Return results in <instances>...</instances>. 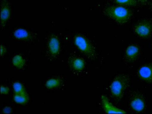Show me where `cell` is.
<instances>
[{
    "label": "cell",
    "instance_id": "6da1fadb",
    "mask_svg": "<svg viewBox=\"0 0 152 114\" xmlns=\"http://www.w3.org/2000/svg\"><path fill=\"white\" fill-rule=\"evenodd\" d=\"M104 13L109 17L121 24L127 22L132 15V12L129 9L119 5L108 7L104 10Z\"/></svg>",
    "mask_w": 152,
    "mask_h": 114
},
{
    "label": "cell",
    "instance_id": "7a4b0ae2",
    "mask_svg": "<svg viewBox=\"0 0 152 114\" xmlns=\"http://www.w3.org/2000/svg\"><path fill=\"white\" fill-rule=\"evenodd\" d=\"M129 83L128 76L120 75L116 76L111 83L110 88L113 98L118 101L122 98Z\"/></svg>",
    "mask_w": 152,
    "mask_h": 114
},
{
    "label": "cell",
    "instance_id": "3957f363",
    "mask_svg": "<svg viewBox=\"0 0 152 114\" xmlns=\"http://www.w3.org/2000/svg\"><path fill=\"white\" fill-rule=\"evenodd\" d=\"M75 44L78 49L88 58L94 59L96 55L94 48L86 38L80 35L76 36L74 38Z\"/></svg>",
    "mask_w": 152,
    "mask_h": 114
},
{
    "label": "cell",
    "instance_id": "277c9868",
    "mask_svg": "<svg viewBox=\"0 0 152 114\" xmlns=\"http://www.w3.org/2000/svg\"><path fill=\"white\" fill-rule=\"evenodd\" d=\"M134 31L139 36L143 38L150 36L152 32V24L148 20L138 23L134 27Z\"/></svg>",
    "mask_w": 152,
    "mask_h": 114
},
{
    "label": "cell",
    "instance_id": "5b68a950",
    "mask_svg": "<svg viewBox=\"0 0 152 114\" xmlns=\"http://www.w3.org/2000/svg\"><path fill=\"white\" fill-rule=\"evenodd\" d=\"M101 102L103 108L107 113H126L124 110L118 108L112 104L107 97L103 95L101 97Z\"/></svg>",
    "mask_w": 152,
    "mask_h": 114
},
{
    "label": "cell",
    "instance_id": "8992f818",
    "mask_svg": "<svg viewBox=\"0 0 152 114\" xmlns=\"http://www.w3.org/2000/svg\"><path fill=\"white\" fill-rule=\"evenodd\" d=\"M138 74L143 80L148 82H152V64L143 66L139 69Z\"/></svg>",
    "mask_w": 152,
    "mask_h": 114
},
{
    "label": "cell",
    "instance_id": "52a82bcc",
    "mask_svg": "<svg viewBox=\"0 0 152 114\" xmlns=\"http://www.w3.org/2000/svg\"><path fill=\"white\" fill-rule=\"evenodd\" d=\"M139 52V48L134 45H131L126 48L125 51L126 58L129 61H134L137 57Z\"/></svg>",
    "mask_w": 152,
    "mask_h": 114
},
{
    "label": "cell",
    "instance_id": "ba28073f",
    "mask_svg": "<svg viewBox=\"0 0 152 114\" xmlns=\"http://www.w3.org/2000/svg\"><path fill=\"white\" fill-rule=\"evenodd\" d=\"M10 12V7L7 2L3 1L1 4V22L2 25H4L9 19Z\"/></svg>",
    "mask_w": 152,
    "mask_h": 114
},
{
    "label": "cell",
    "instance_id": "9c48e42d",
    "mask_svg": "<svg viewBox=\"0 0 152 114\" xmlns=\"http://www.w3.org/2000/svg\"><path fill=\"white\" fill-rule=\"evenodd\" d=\"M130 105L134 110L137 112L142 111L145 107L143 100L141 98L138 96L133 99L131 102Z\"/></svg>",
    "mask_w": 152,
    "mask_h": 114
},
{
    "label": "cell",
    "instance_id": "30bf717a",
    "mask_svg": "<svg viewBox=\"0 0 152 114\" xmlns=\"http://www.w3.org/2000/svg\"><path fill=\"white\" fill-rule=\"evenodd\" d=\"M48 47L50 52L52 54H56L58 52L60 48V43L57 37H52L50 39Z\"/></svg>",
    "mask_w": 152,
    "mask_h": 114
},
{
    "label": "cell",
    "instance_id": "8fae6325",
    "mask_svg": "<svg viewBox=\"0 0 152 114\" xmlns=\"http://www.w3.org/2000/svg\"><path fill=\"white\" fill-rule=\"evenodd\" d=\"M71 65L72 68L77 71L82 70L85 67V62L81 58H75L71 61Z\"/></svg>",
    "mask_w": 152,
    "mask_h": 114
},
{
    "label": "cell",
    "instance_id": "7c38bea8",
    "mask_svg": "<svg viewBox=\"0 0 152 114\" xmlns=\"http://www.w3.org/2000/svg\"><path fill=\"white\" fill-rule=\"evenodd\" d=\"M15 37L17 39H28L31 38V37L27 31L23 28L16 29L14 33Z\"/></svg>",
    "mask_w": 152,
    "mask_h": 114
},
{
    "label": "cell",
    "instance_id": "4fadbf2b",
    "mask_svg": "<svg viewBox=\"0 0 152 114\" xmlns=\"http://www.w3.org/2000/svg\"><path fill=\"white\" fill-rule=\"evenodd\" d=\"M28 99V95L26 93L16 94L14 96L15 101L20 104H24L27 102Z\"/></svg>",
    "mask_w": 152,
    "mask_h": 114
},
{
    "label": "cell",
    "instance_id": "5bb4252c",
    "mask_svg": "<svg viewBox=\"0 0 152 114\" xmlns=\"http://www.w3.org/2000/svg\"><path fill=\"white\" fill-rule=\"evenodd\" d=\"M115 2L119 5L135 6L137 4V0H114Z\"/></svg>",
    "mask_w": 152,
    "mask_h": 114
},
{
    "label": "cell",
    "instance_id": "9a60e30c",
    "mask_svg": "<svg viewBox=\"0 0 152 114\" xmlns=\"http://www.w3.org/2000/svg\"><path fill=\"white\" fill-rule=\"evenodd\" d=\"M12 63L15 66L18 68H22L25 64L24 60L19 55H17L13 57Z\"/></svg>",
    "mask_w": 152,
    "mask_h": 114
},
{
    "label": "cell",
    "instance_id": "2e32d148",
    "mask_svg": "<svg viewBox=\"0 0 152 114\" xmlns=\"http://www.w3.org/2000/svg\"><path fill=\"white\" fill-rule=\"evenodd\" d=\"M15 92L16 94L25 93V91L22 85L19 82H15L13 85Z\"/></svg>",
    "mask_w": 152,
    "mask_h": 114
},
{
    "label": "cell",
    "instance_id": "e0dca14e",
    "mask_svg": "<svg viewBox=\"0 0 152 114\" xmlns=\"http://www.w3.org/2000/svg\"><path fill=\"white\" fill-rule=\"evenodd\" d=\"M60 83L59 80L57 79H51L47 81L46 83V86L48 88H51L59 86Z\"/></svg>",
    "mask_w": 152,
    "mask_h": 114
},
{
    "label": "cell",
    "instance_id": "ac0fdd59",
    "mask_svg": "<svg viewBox=\"0 0 152 114\" xmlns=\"http://www.w3.org/2000/svg\"><path fill=\"white\" fill-rule=\"evenodd\" d=\"M9 91L8 88L1 86V93L2 94H7Z\"/></svg>",
    "mask_w": 152,
    "mask_h": 114
},
{
    "label": "cell",
    "instance_id": "d6986e66",
    "mask_svg": "<svg viewBox=\"0 0 152 114\" xmlns=\"http://www.w3.org/2000/svg\"><path fill=\"white\" fill-rule=\"evenodd\" d=\"M3 112L5 113H10L12 112V109L9 107H6L4 108Z\"/></svg>",
    "mask_w": 152,
    "mask_h": 114
},
{
    "label": "cell",
    "instance_id": "ffe728a7",
    "mask_svg": "<svg viewBox=\"0 0 152 114\" xmlns=\"http://www.w3.org/2000/svg\"><path fill=\"white\" fill-rule=\"evenodd\" d=\"M6 51L5 48L3 46H1V55H3L5 53Z\"/></svg>",
    "mask_w": 152,
    "mask_h": 114
},
{
    "label": "cell",
    "instance_id": "44dd1931",
    "mask_svg": "<svg viewBox=\"0 0 152 114\" xmlns=\"http://www.w3.org/2000/svg\"><path fill=\"white\" fill-rule=\"evenodd\" d=\"M142 4H144L147 2L148 0H138Z\"/></svg>",
    "mask_w": 152,
    "mask_h": 114
}]
</instances>
